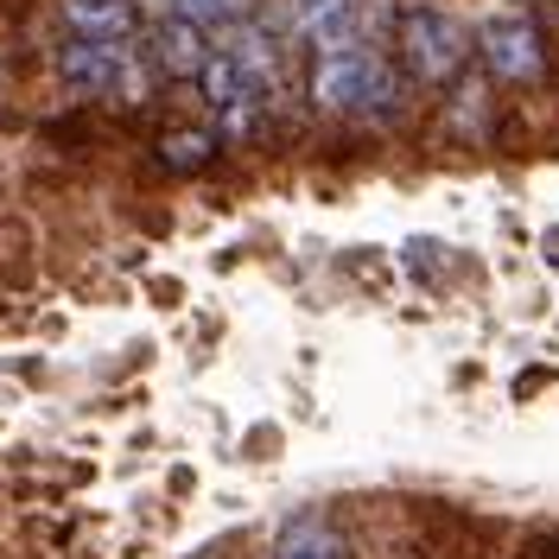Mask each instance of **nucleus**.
Here are the masks:
<instances>
[{
    "mask_svg": "<svg viewBox=\"0 0 559 559\" xmlns=\"http://www.w3.org/2000/svg\"><path fill=\"white\" fill-rule=\"evenodd\" d=\"M312 96L331 115H382L394 103V64L376 45H362V38L331 45V51H318V64H312Z\"/></svg>",
    "mask_w": 559,
    "mask_h": 559,
    "instance_id": "1",
    "label": "nucleus"
},
{
    "mask_svg": "<svg viewBox=\"0 0 559 559\" xmlns=\"http://www.w3.org/2000/svg\"><path fill=\"white\" fill-rule=\"evenodd\" d=\"M401 58H407V70H414L419 83H445V76L464 70L471 38H464V26L445 7H407L401 13Z\"/></svg>",
    "mask_w": 559,
    "mask_h": 559,
    "instance_id": "2",
    "label": "nucleus"
},
{
    "mask_svg": "<svg viewBox=\"0 0 559 559\" xmlns=\"http://www.w3.org/2000/svg\"><path fill=\"white\" fill-rule=\"evenodd\" d=\"M58 76L76 96H140L146 90L128 45H103V38H76V33H70V45H58Z\"/></svg>",
    "mask_w": 559,
    "mask_h": 559,
    "instance_id": "3",
    "label": "nucleus"
},
{
    "mask_svg": "<svg viewBox=\"0 0 559 559\" xmlns=\"http://www.w3.org/2000/svg\"><path fill=\"white\" fill-rule=\"evenodd\" d=\"M198 83H204V103H210V115H216L223 134H254V115H261L267 83H261L236 51H210V64L198 70Z\"/></svg>",
    "mask_w": 559,
    "mask_h": 559,
    "instance_id": "4",
    "label": "nucleus"
},
{
    "mask_svg": "<svg viewBox=\"0 0 559 559\" xmlns=\"http://www.w3.org/2000/svg\"><path fill=\"white\" fill-rule=\"evenodd\" d=\"M484 51L496 64V76H509V83H534L540 76V33H534L527 13H496L484 26Z\"/></svg>",
    "mask_w": 559,
    "mask_h": 559,
    "instance_id": "5",
    "label": "nucleus"
},
{
    "mask_svg": "<svg viewBox=\"0 0 559 559\" xmlns=\"http://www.w3.org/2000/svg\"><path fill=\"white\" fill-rule=\"evenodd\" d=\"M64 26L76 38L128 45V38H134V7H128V0H64Z\"/></svg>",
    "mask_w": 559,
    "mask_h": 559,
    "instance_id": "6",
    "label": "nucleus"
},
{
    "mask_svg": "<svg viewBox=\"0 0 559 559\" xmlns=\"http://www.w3.org/2000/svg\"><path fill=\"white\" fill-rule=\"evenodd\" d=\"M293 20L318 51H331V45L356 38V0H293Z\"/></svg>",
    "mask_w": 559,
    "mask_h": 559,
    "instance_id": "7",
    "label": "nucleus"
},
{
    "mask_svg": "<svg viewBox=\"0 0 559 559\" xmlns=\"http://www.w3.org/2000/svg\"><path fill=\"white\" fill-rule=\"evenodd\" d=\"M159 64H166V70H178V76H198V70L210 64L204 26H198V20H185V13H173V20H159Z\"/></svg>",
    "mask_w": 559,
    "mask_h": 559,
    "instance_id": "8",
    "label": "nucleus"
},
{
    "mask_svg": "<svg viewBox=\"0 0 559 559\" xmlns=\"http://www.w3.org/2000/svg\"><path fill=\"white\" fill-rule=\"evenodd\" d=\"M274 559H349V547H344V534H337L331 522H318V515H299V522L280 534Z\"/></svg>",
    "mask_w": 559,
    "mask_h": 559,
    "instance_id": "9",
    "label": "nucleus"
},
{
    "mask_svg": "<svg viewBox=\"0 0 559 559\" xmlns=\"http://www.w3.org/2000/svg\"><path fill=\"white\" fill-rule=\"evenodd\" d=\"M173 13H185V20H198V26H229L236 13H242V0H173Z\"/></svg>",
    "mask_w": 559,
    "mask_h": 559,
    "instance_id": "10",
    "label": "nucleus"
},
{
    "mask_svg": "<svg viewBox=\"0 0 559 559\" xmlns=\"http://www.w3.org/2000/svg\"><path fill=\"white\" fill-rule=\"evenodd\" d=\"M166 159H173V166H204V159H210V140L178 134V140H166Z\"/></svg>",
    "mask_w": 559,
    "mask_h": 559,
    "instance_id": "11",
    "label": "nucleus"
}]
</instances>
